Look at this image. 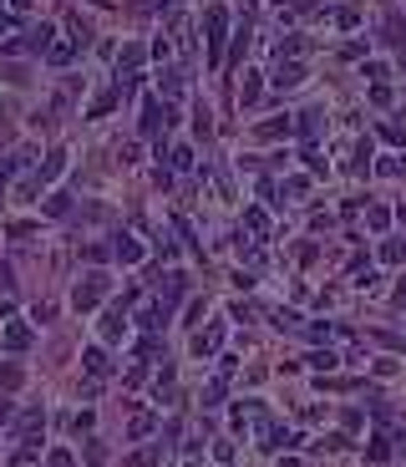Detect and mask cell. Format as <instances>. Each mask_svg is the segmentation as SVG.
Wrapping results in <instances>:
<instances>
[{
  "label": "cell",
  "mask_w": 406,
  "mask_h": 467,
  "mask_svg": "<svg viewBox=\"0 0 406 467\" xmlns=\"http://www.w3.org/2000/svg\"><path fill=\"white\" fill-rule=\"evenodd\" d=\"M122 330H127V300H122V305H112V315L102 320V341H117Z\"/></svg>",
  "instance_id": "obj_4"
},
{
  "label": "cell",
  "mask_w": 406,
  "mask_h": 467,
  "mask_svg": "<svg viewBox=\"0 0 406 467\" xmlns=\"http://www.w3.org/2000/svg\"><path fill=\"white\" fill-rule=\"evenodd\" d=\"M158 87H163V97H173V102H178L188 82H183V71H163V76H158Z\"/></svg>",
  "instance_id": "obj_11"
},
{
  "label": "cell",
  "mask_w": 406,
  "mask_h": 467,
  "mask_svg": "<svg viewBox=\"0 0 406 467\" xmlns=\"http://www.w3.org/2000/svg\"><path fill=\"white\" fill-rule=\"evenodd\" d=\"M61 168H67V152H46V163L41 168H36V178H41V188L51 183V178H56L61 173Z\"/></svg>",
  "instance_id": "obj_8"
},
{
  "label": "cell",
  "mask_w": 406,
  "mask_h": 467,
  "mask_svg": "<svg viewBox=\"0 0 406 467\" xmlns=\"http://www.w3.org/2000/svg\"><path fill=\"white\" fill-rule=\"evenodd\" d=\"M290 127H295L290 117H269V122H259V137H264V142L269 137H290Z\"/></svg>",
  "instance_id": "obj_10"
},
{
  "label": "cell",
  "mask_w": 406,
  "mask_h": 467,
  "mask_svg": "<svg viewBox=\"0 0 406 467\" xmlns=\"http://www.w3.org/2000/svg\"><path fill=\"white\" fill-rule=\"evenodd\" d=\"M107 290H112V275H102V269H91V275L76 284L71 290V305L82 310V315H91V310H97L102 300H107Z\"/></svg>",
  "instance_id": "obj_1"
},
{
  "label": "cell",
  "mask_w": 406,
  "mask_h": 467,
  "mask_svg": "<svg viewBox=\"0 0 406 467\" xmlns=\"http://www.w3.org/2000/svg\"><path fill=\"white\" fill-rule=\"evenodd\" d=\"M244 224L254 229V239H264V229H269V218H264V209H244Z\"/></svg>",
  "instance_id": "obj_16"
},
{
  "label": "cell",
  "mask_w": 406,
  "mask_h": 467,
  "mask_svg": "<svg viewBox=\"0 0 406 467\" xmlns=\"http://www.w3.org/2000/svg\"><path fill=\"white\" fill-rule=\"evenodd\" d=\"M10 25H16V16H5V10H0V36H5Z\"/></svg>",
  "instance_id": "obj_36"
},
{
  "label": "cell",
  "mask_w": 406,
  "mask_h": 467,
  "mask_svg": "<svg viewBox=\"0 0 406 467\" xmlns=\"http://www.w3.org/2000/svg\"><path fill=\"white\" fill-rule=\"evenodd\" d=\"M305 82V67H300V61H280V67H274V87H300Z\"/></svg>",
  "instance_id": "obj_5"
},
{
  "label": "cell",
  "mask_w": 406,
  "mask_h": 467,
  "mask_svg": "<svg viewBox=\"0 0 406 467\" xmlns=\"http://www.w3.org/2000/svg\"><path fill=\"white\" fill-rule=\"evenodd\" d=\"M163 127H168V107H163L158 97H148V102H142V133L163 142Z\"/></svg>",
  "instance_id": "obj_3"
},
{
  "label": "cell",
  "mask_w": 406,
  "mask_h": 467,
  "mask_svg": "<svg viewBox=\"0 0 406 467\" xmlns=\"http://www.w3.org/2000/svg\"><path fill=\"white\" fill-rule=\"evenodd\" d=\"M335 21L350 31V25H361V10H356V5H346V10H335Z\"/></svg>",
  "instance_id": "obj_26"
},
{
  "label": "cell",
  "mask_w": 406,
  "mask_h": 467,
  "mask_svg": "<svg viewBox=\"0 0 406 467\" xmlns=\"http://www.w3.org/2000/svg\"><path fill=\"white\" fill-rule=\"evenodd\" d=\"M0 341H5V350H25V345H31V330H25V326H5Z\"/></svg>",
  "instance_id": "obj_9"
},
{
  "label": "cell",
  "mask_w": 406,
  "mask_h": 467,
  "mask_svg": "<svg viewBox=\"0 0 406 467\" xmlns=\"http://www.w3.org/2000/svg\"><path fill=\"white\" fill-rule=\"evenodd\" d=\"M46 467H76V457H71V452H51Z\"/></svg>",
  "instance_id": "obj_33"
},
{
  "label": "cell",
  "mask_w": 406,
  "mask_h": 467,
  "mask_svg": "<svg viewBox=\"0 0 406 467\" xmlns=\"http://www.w3.org/2000/svg\"><path fill=\"white\" fill-rule=\"evenodd\" d=\"M46 61H51V67H67V61H71V41H51L46 46Z\"/></svg>",
  "instance_id": "obj_13"
},
{
  "label": "cell",
  "mask_w": 406,
  "mask_h": 467,
  "mask_svg": "<svg viewBox=\"0 0 406 467\" xmlns=\"http://www.w3.org/2000/svg\"><path fill=\"white\" fill-rule=\"evenodd\" d=\"M310 366H315V371H330L335 356H330V350H315V356H310Z\"/></svg>",
  "instance_id": "obj_29"
},
{
  "label": "cell",
  "mask_w": 406,
  "mask_h": 467,
  "mask_svg": "<svg viewBox=\"0 0 406 467\" xmlns=\"http://www.w3.org/2000/svg\"><path fill=\"white\" fill-rule=\"evenodd\" d=\"M203 315H208V300H193V305H188V315H183V320H188V326H199Z\"/></svg>",
  "instance_id": "obj_28"
},
{
  "label": "cell",
  "mask_w": 406,
  "mask_h": 467,
  "mask_svg": "<svg viewBox=\"0 0 406 467\" xmlns=\"http://www.w3.org/2000/svg\"><path fill=\"white\" fill-rule=\"evenodd\" d=\"M218 341H224V326H208L193 335V356H208V350H218Z\"/></svg>",
  "instance_id": "obj_6"
},
{
  "label": "cell",
  "mask_w": 406,
  "mask_h": 467,
  "mask_svg": "<svg viewBox=\"0 0 406 467\" xmlns=\"http://www.w3.org/2000/svg\"><path fill=\"white\" fill-rule=\"evenodd\" d=\"M112 107H117V92H102L97 102H91V117H107Z\"/></svg>",
  "instance_id": "obj_21"
},
{
  "label": "cell",
  "mask_w": 406,
  "mask_h": 467,
  "mask_svg": "<svg viewBox=\"0 0 406 467\" xmlns=\"http://www.w3.org/2000/svg\"><path fill=\"white\" fill-rule=\"evenodd\" d=\"M46 214H56V218H61V214H71V198H67V193H56V198L46 203Z\"/></svg>",
  "instance_id": "obj_25"
},
{
  "label": "cell",
  "mask_w": 406,
  "mask_h": 467,
  "mask_svg": "<svg viewBox=\"0 0 406 467\" xmlns=\"http://www.w3.org/2000/svg\"><path fill=\"white\" fill-rule=\"evenodd\" d=\"M168 158H173V168H193V148H168Z\"/></svg>",
  "instance_id": "obj_24"
},
{
  "label": "cell",
  "mask_w": 406,
  "mask_h": 467,
  "mask_svg": "<svg viewBox=\"0 0 406 467\" xmlns=\"http://www.w3.org/2000/svg\"><path fill=\"white\" fill-rule=\"evenodd\" d=\"M10 5H16V10H25V5H36V0H10Z\"/></svg>",
  "instance_id": "obj_38"
},
{
  "label": "cell",
  "mask_w": 406,
  "mask_h": 467,
  "mask_svg": "<svg viewBox=\"0 0 406 467\" xmlns=\"http://www.w3.org/2000/svg\"><path fill=\"white\" fill-rule=\"evenodd\" d=\"M350 280L371 290V284H376V275H371V259H356V264H350Z\"/></svg>",
  "instance_id": "obj_15"
},
{
  "label": "cell",
  "mask_w": 406,
  "mask_h": 467,
  "mask_svg": "<svg viewBox=\"0 0 406 467\" xmlns=\"http://www.w3.org/2000/svg\"><path fill=\"white\" fill-rule=\"evenodd\" d=\"M381 259H386V264H401V259H406V244H401V239H391L386 249H381Z\"/></svg>",
  "instance_id": "obj_22"
},
{
  "label": "cell",
  "mask_w": 406,
  "mask_h": 467,
  "mask_svg": "<svg viewBox=\"0 0 406 467\" xmlns=\"http://www.w3.org/2000/svg\"><path fill=\"white\" fill-rule=\"evenodd\" d=\"M21 386V366H0V391H16Z\"/></svg>",
  "instance_id": "obj_20"
},
{
  "label": "cell",
  "mask_w": 406,
  "mask_h": 467,
  "mask_svg": "<svg viewBox=\"0 0 406 467\" xmlns=\"http://www.w3.org/2000/svg\"><path fill=\"white\" fill-rule=\"evenodd\" d=\"M259 92H264V82H259V76L249 71V76H244V92H239V102H244V107H254V102H259Z\"/></svg>",
  "instance_id": "obj_14"
},
{
  "label": "cell",
  "mask_w": 406,
  "mask_h": 467,
  "mask_svg": "<svg viewBox=\"0 0 406 467\" xmlns=\"http://www.w3.org/2000/svg\"><path fill=\"white\" fill-rule=\"evenodd\" d=\"M193 133H199V137L214 133V122H208V107H199V117H193Z\"/></svg>",
  "instance_id": "obj_27"
},
{
  "label": "cell",
  "mask_w": 406,
  "mask_h": 467,
  "mask_svg": "<svg viewBox=\"0 0 406 467\" xmlns=\"http://www.w3.org/2000/svg\"><path fill=\"white\" fill-rule=\"evenodd\" d=\"M371 102H376V107H386V102H391V92H386V82H376V87H371Z\"/></svg>",
  "instance_id": "obj_34"
},
{
  "label": "cell",
  "mask_w": 406,
  "mask_h": 467,
  "mask_svg": "<svg viewBox=\"0 0 406 467\" xmlns=\"http://www.w3.org/2000/svg\"><path fill=\"white\" fill-rule=\"evenodd\" d=\"M5 417H10V401H5V396H0V426H5Z\"/></svg>",
  "instance_id": "obj_37"
},
{
  "label": "cell",
  "mask_w": 406,
  "mask_h": 467,
  "mask_svg": "<svg viewBox=\"0 0 406 467\" xmlns=\"http://www.w3.org/2000/svg\"><path fill=\"white\" fill-rule=\"evenodd\" d=\"M112 254H117V259H122V264H137V259H142V244H137V239H127V234H117V244H112Z\"/></svg>",
  "instance_id": "obj_7"
},
{
  "label": "cell",
  "mask_w": 406,
  "mask_h": 467,
  "mask_svg": "<svg viewBox=\"0 0 406 467\" xmlns=\"http://www.w3.org/2000/svg\"><path fill=\"white\" fill-rule=\"evenodd\" d=\"M153 426H158V417H153V411H137V417H133V426H127V437L137 442V437H148Z\"/></svg>",
  "instance_id": "obj_12"
},
{
  "label": "cell",
  "mask_w": 406,
  "mask_h": 467,
  "mask_svg": "<svg viewBox=\"0 0 406 467\" xmlns=\"http://www.w3.org/2000/svg\"><path fill=\"white\" fill-rule=\"evenodd\" d=\"M87 371H91V376L107 371V350H102V345H91V350H87Z\"/></svg>",
  "instance_id": "obj_17"
},
{
  "label": "cell",
  "mask_w": 406,
  "mask_h": 467,
  "mask_svg": "<svg viewBox=\"0 0 406 467\" xmlns=\"http://www.w3.org/2000/svg\"><path fill=\"white\" fill-rule=\"evenodd\" d=\"M320 122H325L320 112H305V117H300V133H305V137H315V133H320Z\"/></svg>",
  "instance_id": "obj_23"
},
{
  "label": "cell",
  "mask_w": 406,
  "mask_h": 467,
  "mask_svg": "<svg viewBox=\"0 0 406 467\" xmlns=\"http://www.w3.org/2000/svg\"><path fill=\"white\" fill-rule=\"evenodd\" d=\"M203 25H208V61H224V25H229V10L224 5H208V16H203Z\"/></svg>",
  "instance_id": "obj_2"
},
{
  "label": "cell",
  "mask_w": 406,
  "mask_h": 467,
  "mask_svg": "<svg viewBox=\"0 0 406 467\" xmlns=\"http://www.w3.org/2000/svg\"><path fill=\"white\" fill-rule=\"evenodd\" d=\"M218 401H224V376H218V381H208V386H203V407H218Z\"/></svg>",
  "instance_id": "obj_19"
},
{
  "label": "cell",
  "mask_w": 406,
  "mask_h": 467,
  "mask_svg": "<svg viewBox=\"0 0 406 467\" xmlns=\"http://www.w3.org/2000/svg\"><path fill=\"white\" fill-rule=\"evenodd\" d=\"M365 224H371V229H386L391 214H386V209H371V214H365Z\"/></svg>",
  "instance_id": "obj_32"
},
{
  "label": "cell",
  "mask_w": 406,
  "mask_h": 467,
  "mask_svg": "<svg viewBox=\"0 0 406 467\" xmlns=\"http://www.w3.org/2000/svg\"><path fill=\"white\" fill-rule=\"evenodd\" d=\"M386 457H391V447L381 442V437H376V442H371V462H386Z\"/></svg>",
  "instance_id": "obj_35"
},
{
  "label": "cell",
  "mask_w": 406,
  "mask_h": 467,
  "mask_svg": "<svg viewBox=\"0 0 406 467\" xmlns=\"http://www.w3.org/2000/svg\"><path fill=\"white\" fill-rule=\"evenodd\" d=\"M71 432H76V437L91 432V411H76V417H71Z\"/></svg>",
  "instance_id": "obj_30"
},
{
  "label": "cell",
  "mask_w": 406,
  "mask_h": 467,
  "mask_svg": "<svg viewBox=\"0 0 406 467\" xmlns=\"http://www.w3.org/2000/svg\"><path fill=\"white\" fill-rule=\"evenodd\" d=\"M142 56H148L142 46H122V67H127V76H133V71L142 67Z\"/></svg>",
  "instance_id": "obj_18"
},
{
  "label": "cell",
  "mask_w": 406,
  "mask_h": 467,
  "mask_svg": "<svg viewBox=\"0 0 406 467\" xmlns=\"http://www.w3.org/2000/svg\"><path fill=\"white\" fill-rule=\"evenodd\" d=\"M87 462H91V467L107 462V447H102V442H87Z\"/></svg>",
  "instance_id": "obj_31"
}]
</instances>
